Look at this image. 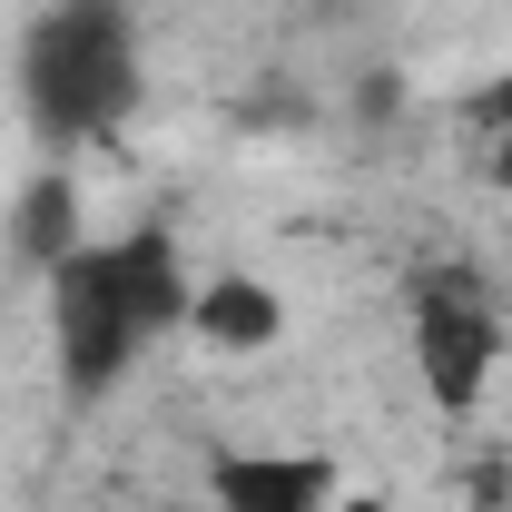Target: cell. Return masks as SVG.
Listing matches in <instances>:
<instances>
[{
  "label": "cell",
  "mask_w": 512,
  "mask_h": 512,
  "mask_svg": "<svg viewBox=\"0 0 512 512\" xmlns=\"http://www.w3.org/2000/svg\"><path fill=\"white\" fill-rule=\"evenodd\" d=\"M188 266L168 227H128V237H89L79 256L50 266V365H60V404L99 414L128 384V365L188 325Z\"/></svg>",
  "instance_id": "1"
},
{
  "label": "cell",
  "mask_w": 512,
  "mask_h": 512,
  "mask_svg": "<svg viewBox=\"0 0 512 512\" xmlns=\"http://www.w3.org/2000/svg\"><path fill=\"white\" fill-rule=\"evenodd\" d=\"M138 89H148V69H138L128 0H50L20 30V119L50 158L119 138L138 119Z\"/></svg>",
  "instance_id": "2"
},
{
  "label": "cell",
  "mask_w": 512,
  "mask_h": 512,
  "mask_svg": "<svg viewBox=\"0 0 512 512\" xmlns=\"http://www.w3.org/2000/svg\"><path fill=\"white\" fill-rule=\"evenodd\" d=\"M404 325H414V375L434 394V414H473L493 394V365H503V316L493 296L463 276V266H424L414 296H404Z\"/></svg>",
  "instance_id": "3"
},
{
  "label": "cell",
  "mask_w": 512,
  "mask_h": 512,
  "mask_svg": "<svg viewBox=\"0 0 512 512\" xmlns=\"http://www.w3.org/2000/svg\"><path fill=\"white\" fill-rule=\"evenodd\" d=\"M207 493H217V512H325L345 483L325 453H217Z\"/></svg>",
  "instance_id": "4"
},
{
  "label": "cell",
  "mask_w": 512,
  "mask_h": 512,
  "mask_svg": "<svg viewBox=\"0 0 512 512\" xmlns=\"http://www.w3.org/2000/svg\"><path fill=\"white\" fill-rule=\"evenodd\" d=\"M188 335L217 345V355H266V345L286 335V306H276V286H256V276H217V286L188 296Z\"/></svg>",
  "instance_id": "5"
},
{
  "label": "cell",
  "mask_w": 512,
  "mask_h": 512,
  "mask_svg": "<svg viewBox=\"0 0 512 512\" xmlns=\"http://www.w3.org/2000/svg\"><path fill=\"white\" fill-rule=\"evenodd\" d=\"M10 247H20V266H60V256H79L89 237H79V188H69L60 168H40L30 188H20V207H10Z\"/></svg>",
  "instance_id": "6"
},
{
  "label": "cell",
  "mask_w": 512,
  "mask_h": 512,
  "mask_svg": "<svg viewBox=\"0 0 512 512\" xmlns=\"http://www.w3.org/2000/svg\"><path fill=\"white\" fill-rule=\"evenodd\" d=\"M473 128H493V138H512V69L473 89Z\"/></svg>",
  "instance_id": "7"
},
{
  "label": "cell",
  "mask_w": 512,
  "mask_h": 512,
  "mask_svg": "<svg viewBox=\"0 0 512 512\" xmlns=\"http://www.w3.org/2000/svg\"><path fill=\"white\" fill-rule=\"evenodd\" d=\"M325 512H394V503H384V493H335Z\"/></svg>",
  "instance_id": "8"
},
{
  "label": "cell",
  "mask_w": 512,
  "mask_h": 512,
  "mask_svg": "<svg viewBox=\"0 0 512 512\" xmlns=\"http://www.w3.org/2000/svg\"><path fill=\"white\" fill-rule=\"evenodd\" d=\"M493 188L512 197V138H493Z\"/></svg>",
  "instance_id": "9"
}]
</instances>
